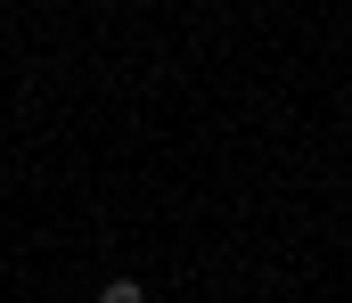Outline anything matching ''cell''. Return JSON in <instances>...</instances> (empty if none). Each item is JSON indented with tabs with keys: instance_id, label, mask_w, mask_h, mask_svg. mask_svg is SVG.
Here are the masks:
<instances>
[{
	"instance_id": "1",
	"label": "cell",
	"mask_w": 352,
	"mask_h": 303,
	"mask_svg": "<svg viewBox=\"0 0 352 303\" xmlns=\"http://www.w3.org/2000/svg\"><path fill=\"white\" fill-rule=\"evenodd\" d=\"M98 303H148V287H140V279H107V287H98Z\"/></svg>"
}]
</instances>
